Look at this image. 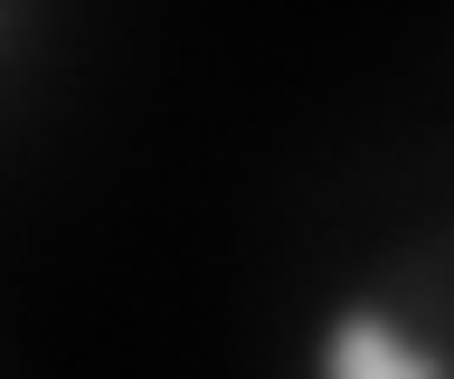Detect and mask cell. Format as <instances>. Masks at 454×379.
I'll use <instances>...</instances> for the list:
<instances>
[{"instance_id":"6da1fadb","label":"cell","mask_w":454,"mask_h":379,"mask_svg":"<svg viewBox=\"0 0 454 379\" xmlns=\"http://www.w3.org/2000/svg\"><path fill=\"white\" fill-rule=\"evenodd\" d=\"M303 379H445L435 304H407L388 285H350L312 313Z\"/></svg>"}]
</instances>
